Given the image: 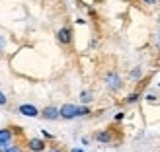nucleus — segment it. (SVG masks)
Returning <instances> with one entry per match:
<instances>
[{
  "label": "nucleus",
  "mask_w": 160,
  "mask_h": 152,
  "mask_svg": "<svg viewBox=\"0 0 160 152\" xmlns=\"http://www.w3.org/2000/svg\"><path fill=\"white\" fill-rule=\"evenodd\" d=\"M76 111H78V107L74 105V103H65V105L59 109V117H62V119H74Z\"/></svg>",
  "instance_id": "nucleus-1"
},
{
  "label": "nucleus",
  "mask_w": 160,
  "mask_h": 152,
  "mask_svg": "<svg viewBox=\"0 0 160 152\" xmlns=\"http://www.w3.org/2000/svg\"><path fill=\"white\" fill-rule=\"evenodd\" d=\"M20 113L26 115V117H37L39 111H37L35 105H31V103H22V105H20Z\"/></svg>",
  "instance_id": "nucleus-2"
},
{
  "label": "nucleus",
  "mask_w": 160,
  "mask_h": 152,
  "mask_svg": "<svg viewBox=\"0 0 160 152\" xmlns=\"http://www.w3.org/2000/svg\"><path fill=\"white\" fill-rule=\"evenodd\" d=\"M108 86L111 88V90H119V88H121V78H119L117 74H113V72H111V74H108Z\"/></svg>",
  "instance_id": "nucleus-3"
},
{
  "label": "nucleus",
  "mask_w": 160,
  "mask_h": 152,
  "mask_svg": "<svg viewBox=\"0 0 160 152\" xmlns=\"http://www.w3.org/2000/svg\"><path fill=\"white\" fill-rule=\"evenodd\" d=\"M41 115H43L45 119H49V121H55V119L59 117V109L53 107V105H49V107H45V109L41 111Z\"/></svg>",
  "instance_id": "nucleus-4"
},
{
  "label": "nucleus",
  "mask_w": 160,
  "mask_h": 152,
  "mask_svg": "<svg viewBox=\"0 0 160 152\" xmlns=\"http://www.w3.org/2000/svg\"><path fill=\"white\" fill-rule=\"evenodd\" d=\"M28 146H29V150H33V152H41V150H45V142L41 139H29Z\"/></svg>",
  "instance_id": "nucleus-5"
},
{
  "label": "nucleus",
  "mask_w": 160,
  "mask_h": 152,
  "mask_svg": "<svg viewBox=\"0 0 160 152\" xmlns=\"http://www.w3.org/2000/svg\"><path fill=\"white\" fill-rule=\"evenodd\" d=\"M57 37H59V41H61V43H70V29H67V27L59 29Z\"/></svg>",
  "instance_id": "nucleus-6"
},
{
  "label": "nucleus",
  "mask_w": 160,
  "mask_h": 152,
  "mask_svg": "<svg viewBox=\"0 0 160 152\" xmlns=\"http://www.w3.org/2000/svg\"><path fill=\"white\" fill-rule=\"evenodd\" d=\"M12 140V131L10 129H0V145H8Z\"/></svg>",
  "instance_id": "nucleus-7"
},
{
  "label": "nucleus",
  "mask_w": 160,
  "mask_h": 152,
  "mask_svg": "<svg viewBox=\"0 0 160 152\" xmlns=\"http://www.w3.org/2000/svg\"><path fill=\"white\" fill-rule=\"evenodd\" d=\"M96 139H98L100 142H109V140H111V137H109V133H106V131H102V133H98V135H96Z\"/></svg>",
  "instance_id": "nucleus-8"
},
{
  "label": "nucleus",
  "mask_w": 160,
  "mask_h": 152,
  "mask_svg": "<svg viewBox=\"0 0 160 152\" xmlns=\"http://www.w3.org/2000/svg\"><path fill=\"white\" fill-rule=\"evenodd\" d=\"M80 100H82L84 103L92 101V92H82V94H80Z\"/></svg>",
  "instance_id": "nucleus-9"
},
{
  "label": "nucleus",
  "mask_w": 160,
  "mask_h": 152,
  "mask_svg": "<svg viewBox=\"0 0 160 152\" xmlns=\"http://www.w3.org/2000/svg\"><path fill=\"white\" fill-rule=\"evenodd\" d=\"M88 113H90V109H88V107H78L76 117H82V115H88Z\"/></svg>",
  "instance_id": "nucleus-10"
},
{
  "label": "nucleus",
  "mask_w": 160,
  "mask_h": 152,
  "mask_svg": "<svg viewBox=\"0 0 160 152\" xmlns=\"http://www.w3.org/2000/svg\"><path fill=\"white\" fill-rule=\"evenodd\" d=\"M137 100H139V96H137V94H131L129 98H127V101H129V103H133V101H137Z\"/></svg>",
  "instance_id": "nucleus-11"
},
{
  "label": "nucleus",
  "mask_w": 160,
  "mask_h": 152,
  "mask_svg": "<svg viewBox=\"0 0 160 152\" xmlns=\"http://www.w3.org/2000/svg\"><path fill=\"white\" fill-rule=\"evenodd\" d=\"M131 78H141V70H139V68H135L133 72H131Z\"/></svg>",
  "instance_id": "nucleus-12"
},
{
  "label": "nucleus",
  "mask_w": 160,
  "mask_h": 152,
  "mask_svg": "<svg viewBox=\"0 0 160 152\" xmlns=\"http://www.w3.org/2000/svg\"><path fill=\"white\" fill-rule=\"evenodd\" d=\"M6 152H22V148H20V146H8Z\"/></svg>",
  "instance_id": "nucleus-13"
},
{
  "label": "nucleus",
  "mask_w": 160,
  "mask_h": 152,
  "mask_svg": "<svg viewBox=\"0 0 160 152\" xmlns=\"http://www.w3.org/2000/svg\"><path fill=\"white\" fill-rule=\"evenodd\" d=\"M4 103H6V96L0 92V105H4Z\"/></svg>",
  "instance_id": "nucleus-14"
},
{
  "label": "nucleus",
  "mask_w": 160,
  "mask_h": 152,
  "mask_svg": "<svg viewBox=\"0 0 160 152\" xmlns=\"http://www.w3.org/2000/svg\"><path fill=\"white\" fill-rule=\"evenodd\" d=\"M147 100H148V101H156V96H152V94H148V96H147Z\"/></svg>",
  "instance_id": "nucleus-15"
},
{
  "label": "nucleus",
  "mask_w": 160,
  "mask_h": 152,
  "mask_svg": "<svg viewBox=\"0 0 160 152\" xmlns=\"http://www.w3.org/2000/svg\"><path fill=\"white\" fill-rule=\"evenodd\" d=\"M123 119V113H115V121H121Z\"/></svg>",
  "instance_id": "nucleus-16"
},
{
  "label": "nucleus",
  "mask_w": 160,
  "mask_h": 152,
  "mask_svg": "<svg viewBox=\"0 0 160 152\" xmlns=\"http://www.w3.org/2000/svg\"><path fill=\"white\" fill-rule=\"evenodd\" d=\"M2 49H4V37H0V53H2Z\"/></svg>",
  "instance_id": "nucleus-17"
},
{
  "label": "nucleus",
  "mask_w": 160,
  "mask_h": 152,
  "mask_svg": "<svg viewBox=\"0 0 160 152\" xmlns=\"http://www.w3.org/2000/svg\"><path fill=\"white\" fill-rule=\"evenodd\" d=\"M142 2H147V4H154L156 0H142Z\"/></svg>",
  "instance_id": "nucleus-18"
},
{
  "label": "nucleus",
  "mask_w": 160,
  "mask_h": 152,
  "mask_svg": "<svg viewBox=\"0 0 160 152\" xmlns=\"http://www.w3.org/2000/svg\"><path fill=\"white\" fill-rule=\"evenodd\" d=\"M70 152H84V150H82V148H72Z\"/></svg>",
  "instance_id": "nucleus-19"
},
{
  "label": "nucleus",
  "mask_w": 160,
  "mask_h": 152,
  "mask_svg": "<svg viewBox=\"0 0 160 152\" xmlns=\"http://www.w3.org/2000/svg\"><path fill=\"white\" fill-rule=\"evenodd\" d=\"M49 152H61V150H59V148H51Z\"/></svg>",
  "instance_id": "nucleus-20"
},
{
  "label": "nucleus",
  "mask_w": 160,
  "mask_h": 152,
  "mask_svg": "<svg viewBox=\"0 0 160 152\" xmlns=\"http://www.w3.org/2000/svg\"><path fill=\"white\" fill-rule=\"evenodd\" d=\"M158 41H160V33H158Z\"/></svg>",
  "instance_id": "nucleus-21"
}]
</instances>
